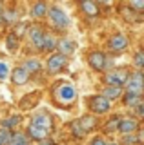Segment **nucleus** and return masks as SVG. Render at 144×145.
<instances>
[{"mask_svg": "<svg viewBox=\"0 0 144 145\" xmlns=\"http://www.w3.org/2000/svg\"><path fill=\"white\" fill-rule=\"evenodd\" d=\"M95 127H97V118L91 116V114H86V116L79 118V120H75L71 123V133H73V136H77V138H82L88 133L95 131Z\"/></svg>", "mask_w": 144, "mask_h": 145, "instance_id": "f257e3e1", "label": "nucleus"}, {"mask_svg": "<svg viewBox=\"0 0 144 145\" xmlns=\"http://www.w3.org/2000/svg\"><path fill=\"white\" fill-rule=\"evenodd\" d=\"M131 74L126 67H119V69H113V71H108L104 74V82L111 87H126V84L129 82Z\"/></svg>", "mask_w": 144, "mask_h": 145, "instance_id": "f03ea898", "label": "nucleus"}, {"mask_svg": "<svg viewBox=\"0 0 144 145\" xmlns=\"http://www.w3.org/2000/svg\"><path fill=\"white\" fill-rule=\"evenodd\" d=\"M53 96L60 103H73L75 98H77V91L71 84H57L55 91H53Z\"/></svg>", "mask_w": 144, "mask_h": 145, "instance_id": "7ed1b4c3", "label": "nucleus"}, {"mask_svg": "<svg viewBox=\"0 0 144 145\" xmlns=\"http://www.w3.org/2000/svg\"><path fill=\"white\" fill-rule=\"evenodd\" d=\"M48 18H49V22H51V25L55 27V29H66V27L69 25V16H67V13L64 9L57 7V6H51Z\"/></svg>", "mask_w": 144, "mask_h": 145, "instance_id": "20e7f679", "label": "nucleus"}, {"mask_svg": "<svg viewBox=\"0 0 144 145\" xmlns=\"http://www.w3.org/2000/svg\"><path fill=\"white\" fill-rule=\"evenodd\" d=\"M88 107L95 114H104V112H108L111 109V102L108 98H104L102 94H95V96L88 98Z\"/></svg>", "mask_w": 144, "mask_h": 145, "instance_id": "39448f33", "label": "nucleus"}, {"mask_svg": "<svg viewBox=\"0 0 144 145\" xmlns=\"http://www.w3.org/2000/svg\"><path fill=\"white\" fill-rule=\"evenodd\" d=\"M126 93L137 94V96H142L144 94V72L142 71H137L131 74L129 82L126 84Z\"/></svg>", "mask_w": 144, "mask_h": 145, "instance_id": "423d86ee", "label": "nucleus"}, {"mask_svg": "<svg viewBox=\"0 0 144 145\" xmlns=\"http://www.w3.org/2000/svg\"><path fill=\"white\" fill-rule=\"evenodd\" d=\"M66 65H67V56H64L62 53H53L51 56L48 58L46 69H48L49 74H57V72H60Z\"/></svg>", "mask_w": 144, "mask_h": 145, "instance_id": "0eeeda50", "label": "nucleus"}, {"mask_svg": "<svg viewBox=\"0 0 144 145\" xmlns=\"http://www.w3.org/2000/svg\"><path fill=\"white\" fill-rule=\"evenodd\" d=\"M88 62H89V67H91L93 71H97V72H104L108 58H106V54L102 53V51H93V53H89V54H88Z\"/></svg>", "mask_w": 144, "mask_h": 145, "instance_id": "6e6552de", "label": "nucleus"}, {"mask_svg": "<svg viewBox=\"0 0 144 145\" xmlns=\"http://www.w3.org/2000/svg\"><path fill=\"white\" fill-rule=\"evenodd\" d=\"M29 38H31V45L37 47L38 51H42V45H44V40H46V31H44L42 25H31L29 27Z\"/></svg>", "mask_w": 144, "mask_h": 145, "instance_id": "1a4fd4ad", "label": "nucleus"}, {"mask_svg": "<svg viewBox=\"0 0 144 145\" xmlns=\"http://www.w3.org/2000/svg\"><path fill=\"white\" fill-rule=\"evenodd\" d=\"M31 123L40 127V129H44V131H49V133L53 131V118H51L49 112H40V114H35L33 120H31Z\"/></svg>", "mask_w": 144, "mask_h": 145, "instance_id": "9d476101", "label": "nucleus"}, {"mask_svg": "<svg viewBox=\"0 0 144 145\" xmlns=\"http://www.w3.org/2000/svg\"><path fill=\"white\" fill-rule=\"evenodd\" d=\"M128 45H129V42H128V38H126L124 35H113L110 40H108V47H110L111 51H115V53L124 51Z\"/></svg>", "mask_w": 144, "mask_h": 145, "instance_id": "9b49d317", "label": "nucleus"}, {"mask_svg": "<svg viewBox=\"0 0 144 145\" xmlns=\"http://www.w3.org/2000/svg\"><path fill=\"white\" fill-rule=\"evenodd\" d=\"M29 72L24 69L22 65H18V67H15V69L11 71V82L15 85H26L29 82Z\"/></svg>", "mask_w": 144, "mask_h": 145, "instance_id": "f8f14e48", "label": "nucleus"}, {"mask_svg": "<svg viewBox=\"0 0 144 145\" xmlns=\"http://www.w3.org/2000/svg\"><path fill=\"white\" fill-rule=\"evenodd\" d=\"M137 131H139V121L135 120V118H122V121H120V129H119L120 134L129 136V134L137 133Z\"/></svg>", "mask_w": 144, "mask_h": 145, "instance_id": "ddd939ff", "label": "nucleus"}, {"mask_svg": "<svg viewBox=\"0 0 144 145\" xmlns=\"http://www.w3.org/2000/svg\"><path fill=\"white\" fill-rule=\"evenodd\" d=\"M57 49H58V53H62L64 56H69V54H73L77 51V42H73V40H69V38H60Z\"/></svg>", "mask_w": 144, "mask_h": 145, "instance_id": "4468645a", "label": "nucleus"}, {"mask_svg": "<svg viewBox=\"0 0 144 145\" xmlns=\"http://www.w3.org/2000/svg\"><path fill=\"white\" fill-rule=\"evenodd\" d=\"M79 7H80V11H82L86 16H89V18H95V16H98V13H100L98 11V4L97 2H89V0L80 2Z\"/></svg>", "mask_w": 144, "mask_h": 145, "instance_id": "2eb2a0df", "label": "nucleus"}, {"mask_svg": "<svg viewBox=\"0 0 144 145\" xmlns=\"http://www.w3.org/2000/svg\"><path fill=\"white\" fill-rule=\"evenodd\" d=\"M49 7L46 2H35L33 7H31V15H33L35 18H44L46 15H49Z\"/></svg>", "mask_w": 144, "mask_h": 145, "instance_id": "dca6fc26", "label": "nucleus"}, {"mask_svg": "<svg viewBox=\"0 0 144 145\" xmlns=\"http://www.w3.org/2000/svg\"><path fill=\"white\" fill-rule=\"evenodd\" d=\"M102 96L108 98L111 102V100H119V98H124L122 96V87H111V85H106L104 91H102Z\"/></svg>", "mask_w": 144, "mask_h": 145, "instance_id": "f3484780", "label": "nucleus"}, {"mask_svg": "<svg viewBox=\"0 0 144 145\" xmlns=\"http://www.w3.org/2000/svg\"><path fill=\"white\" fill-rule=\"evenodd\" d=\"M122 102H124V105H126V107H135V109H137V107L142 103V96H137V94H129V93H126V94H124V98H122Z\"/></svg>", "mask_w": 144, "mask_h": 145, "instance_id": "a211bd4d", "label": "nucleus"}, {"mask_svg": "<svg viewBox=\"0 0 144 145\" xmlns=\"http://www.w3.org/2000/svg\"><path fill=\"white\" fill-rule=\"evenodd\" d=\"M58 47V40L55 38L53 35H46V40H44V45H42V53H51L53 49Z\"/></svg>", "mask_w": 144, "mask_h": 145, "instance_id": "6ab92c4d", "label": "nucleus"}, {"mask_svg": "<svg viewBox=\"0 0 144 145\" xmlns=\"http://www.w3.org/2000/svg\"><path fill=\"white\" fill-rule=\"evenodd\" d=\"M22 67L31 74V72H38L40 69H42V63H40L37 58H29V60H26L24 63H22Z\"/></svg>", "mask_w": 144, "mask_h": 145, "instance_id": "aec40b11", "label": "nucleus"}, {"mask_svg": "<svg viewBox=\"0 0 144 145\" xmlns=\"http://www.w3.org/2000/svg\"><path fill=\"white\" fill-rule=\"evenodd\" d=\"M120 121H122V118H119V116H113L110 121H106L104 123V133H115V131H119L120 129Z\"/></svg>", "mask_w": 144, "mask_h": 145, "instance_id": "412c9836", "label": "nucleus"}, {"mask_svg": "<svg viewBox=\"0 0 144 145\" xmlns=\"http://www.w3.org/2000/svg\"><path fill=\"white\" fill-rule=\"evenodd\" d=\"M22 121V116L20 114H13L9 118H6V120L2 121V127L4 129H15V127H18Z\"/></svg>", "mask_w": 144, "mask_h": 145, "instance_id": "4be33fe9", "label": "nucleus"}, {"mask_svg": "<svg viewBox=\"0 0 144 145\" xmlns=\"http://www.w3.org/2000/svg\"><path fill=\"white\" fill-rule=\"evenodd\" d=\"M120 15H122V16H124V20H128L129 24H133V22H139V20H141L139 13H137V11H133V9L129 7V6H128V7H124Z\"/></svg>", "mask_w": 144, "mask_h": 145, "instance_id": "5701e85b", "label": "nucleus"}, {"mask_svg": "<svg viewBox=\"0 0 144 145\" xmlns=\"http://www.w3.org/2000/svg\"><path fill=\"white\" fill-rule=\"evenodd\" d=\"M18 40H20V38H18V36H17V35L11 31V33L7 35V38H6V47L9 49L11 53H15L17 49H18Z\"/></svg>", "mask_w": 144, "mask_h": 145, "instance_id": "b1692460", "label": "nucleus"}, {"mask_svg": "<svg viewBox=\"0 0 144 145\" xmlns=\"http://www.w3.org/2000/svg\"><path fill=\"white\" fill-rule=\"evenodd\" d=\"M29 136L28 134H22V133H13L11 143L9 145H29Z\"/></svg>", "mask_w": 144, "mask_h": 145, "instance_id": "393cba45", "label": "nucleus"}, {"mask_svg": "<svg viewBox=\"0 0 144 145\" xmlns=\"http://www.w3.org/2000/svg\"><path fill=\"white\" fill-rule=\"evenodd\" d=\"M11 138H13V133L9 129H0V145H9L11 143Z\"/></svg>", "mask_w": 144, "mask_h": 145, "instance_id": "a878e982", "label": "nucleus"}, {"mask_svg": "<svg viewBox=\"0 0 144 145\" xmlns=\"http://www.w3.org/2000/svg\"><path fill=\"white\" fill-rule=\"evenodd\" d=\"M15 20H18V11L15 7L6 9V24H15Z\"/></svg>", "mask_w": 144, "mask_h": 145, "instance_id": "bb28decb", "label": "nucleus"}, {"mask_svg": "<svg viewBox=\"0 0 144 145\" xmlns=\"http://www.w3.org/2000/svg\"><path fill=\"white\" fill-rule=\"evenodd\" d=\"M133 63L139 67V69H144V49H141V51L135 53V56H133Z\"/></svg>", "mask_w": 144, "mask_h": 145, "instance_id": "cd10ccee", "label": "nucleus"}, {"mask_svg": "<svg viewBox=\"0 0 144 145\" xmlns=\"http://www.w3.org/2000/svg\"><path fill=\"white\" fill-rule=\"evenodd\" d=\"M26 31H29V25L26 24V22H20V24H17V25H15V29H13V33H15V35H17V36L20 38V36L24 35Z\"/></svg>", "mask_w": 144, "mask_h": 145, "instance_id": "c85d7f7f", "label": "nucleus"}, {"mask_svg": "<svg viewBox=\"0 0 144 145\" xmlns=\"http://www.w3.org/2000/svg\"><path fill=\"white\" fill-rule=\"evenodd\" d=\"M128 6L131 7L133 11H137V13H144V0H131Z\"/></svg>", "mask_w": 144, "mask_h": 145, "instance_id": "c756f323", "label": "nucleus"}, {"mask_svg": "<svg viewBox=\"0 0 144 145\" xmlns=\"http://www.w3.org/2000/svg\"><path fill=\"white\" fill-rule=\"evenodd\" d=\"M7 76H9V67H7V63L6 62H2L0 60V80H6Z\"/></svg>", "mask_w": 144, "mask_h": 145, "instance_id": "7c9ffc66", "label": "nucleus"}, {"mask_svg": "<svg viewBox=\"0 0 144 145\" xmlns=\"http://www.w3.org/2000/svg\"><path fill=\"white\" fill-rule=\"evenodd\" d=\"M6 24V7H4V4L0 2V25Z\"/></svg>", "mask_w": 144, "mask_h": 145, "instance_id": "2f4dec72", "label": "nucleus"}, {"mask_svg": "<svg viewBox=\"0 0 144 145\" xmlns=\"http://www.w3.org/2000/svg\"><path fill=\"white\" fill-rule=\"evenodd\" d=\"M91 145H110V143H108L104 138H100V136H97V138H95V140L91 142Z\"/></svg>", "mask_w": 144, "mask_h": 145, "instance_id": "473e14b6", "label": "nucleus"}, {"mask_svg": "<svg viewBox=\"0 0 144 145\" xmlns=\"http://www.w3.org/2000/svg\"><path fill=\"white\" fill-rule=\"evenodd\" d=\"M135 112H137V114L141 116V118H144V100H142V103H141V105L135 109Z\"/></svg>", "mask_w": 144, "mask_h": 145, "instance_id": "72a5a7b5", "label": "nucleus"}, {"mask_svg": "<svg viewBox=\"0 0 144 145\" xmlns=\"http://www.w3.org/2000/svg\"><path fill=\"white\" fill-rule=\"evenodd\" d=\"M137 140H139V143H142V145H144V131H139Z\"/></svg>", "mask_w": 144, "mask_h": 145, "instance_id": "f704fd0d", "label": "nucleus"}, {"mask_svg": "<svg viewBox=\"0 0 144 145\" xmlns=\"http://www.w3.org/2000/svg\"><path fill=\"white\" fill-rule=\"evenodd\" d=\"M40 145H53V142H51V140H44V142H40Z\"/></svg>", "mask_w": 144, "mask_h": 145, "instance_id": "c9c22d12", "label": "nucleus"}, {"mask_svg": "<svg viewBox=\"0 0 144 145\" xmlns=\"http://www.w3.org/2000/svg\"><path fill=\"white\" fill-rule=\"evenodd\" d=\"M110 145H119V143H110Z\"/></svg>", "mask_w": 144, "mask_h": 145, "instance_id": "e433bc0d", "label": "nucleus"}]
</instances>
